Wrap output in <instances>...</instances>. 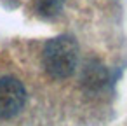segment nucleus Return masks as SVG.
Returning a JSON list of instances; mask_svg holds the SVG:
<instances>
[{
  "label": "nucleus",
  "instance_id": "1",
  "mask_svg": "<svg viewBox=\"0 0 127 126\" xmlns=\"http://www.w3.org/2000/svg\"><path fill=\"white\" fill-rule=\"evenodd\" d=\"M45 72L54 79H66L70 77L78 61V46L77 40L70 35H59L51 39L42 54Z\"/></svg>",
  "mask_w": 127,
  "mask_h": 126
},
{
  "label": "nucleus",
  "instance_id": "2",
  "mask_svg": "<svg viewBox=\"0 0 127 126\" xmlns=\"http://www.w3.org/2000/svg\"><path fill=\"white\" fill-rule=\"evenodd\" d=\"M26 102V91L25 86L11 77H0V119H11L19 114V110L25 107Z\"/></svg>",
  "mask_w": 127,
  "mask_h": 126
},
{
  "label": "nucleus",
  "instance_id": "3",
  "mask_svg": "<svg viewBox=\"0 0 127 126\" xmlns=\"http://www.w3.org/2000/svg\"><path fill=\"white\" fill-rule=\"evenodd\" d=\"M108 81V74L99 65H89L84 72V82L89 88H101Z\"/></svg>",
  "mask_w": 127,
  "mask_h": 126
},
{
  "label": "nucleus",
  "instance_id": "4",
  "mask_svg": "<svg viewBox=\"0 0 127 126\" xmlns=\"http://www.w3.org/2000/svg\"><path fill=\"white\" fill-rule=\"evenodd\" d=\"M63 4H64V0H35V9L38 14L51 18L61 11Z\"/></svg>",
  "mask_w": 127,
  "mask_h": 126
}]
</instances>
